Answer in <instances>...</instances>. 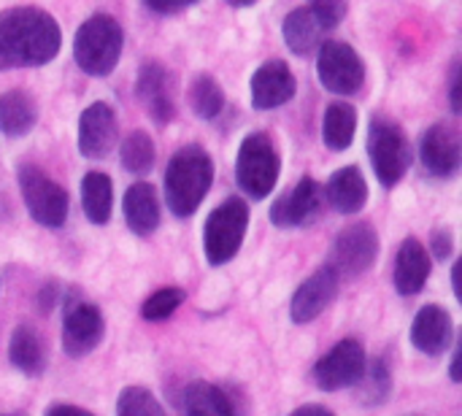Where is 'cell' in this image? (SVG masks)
<instances>
[{"label":"cell","mask_w":462,"mask_h":416,"mask_svg":"<svg viewBox=\"0 0 462 416\" xmlns=\"http://www.w3.org/2000/svg\"><path fill=\"white\" fill-rule=\"evenodd\" d=\"M60 22L35 5H14L0 11V70L41 68L60 54Z\"/></svg>","instance_id":"obj_1"},{"label":"cell","mask_w":462,"mask_h":416,"mask_svg":"<svg viewBox=\"0 0 462 416\" xmlns=\"http://www.w3.org/2000/svg\"><path fill=\"white\" fill-rule=\"evenodd\" d=\"M214 181V160L211 154L198 146H181L165 171V203L176 217H192L203 198L208 195Z\"/></svg>","instance_id":"obj_2"},{"label":"cell","mask_w":462,"mask_h":416,"mask_svg":"<svg viewBox=\"0 0 462 416\" xmlns=\"http://www.w3.org/2000/svg\"><path fill=\"white\" fill-rule=\"evenodd\" d=\"M122 27L114 16L108 14H95L87 22H81V27L76 30L73 38V60L76 65L89 73V76H108L119 57H122Z\"/></svg>","instance_id":"obj_3"},{"label":"cell","mask_w":462,"mask_h":416,"mask_svg":"<svg viewBox=\"0 0 462 416\" xmlns=\"http://www.w3.org/2000/svg\"><path fill=\"white\" fill-rule=\"evenodd\" d=\"M282 173V157L268 133H252L241 141L236 157V181L252 200H265Z\"/></svg>","instance_id":"obj_4"},{"label":"cell","mask_w":462,"mask_h":416,"mask_svg":"<svg viewBox=\"0 0 462 416\" xmlns=\"http://www.w3.org/2000/svg\"><path fill=\"white\" fill-rule=\"evenodd\" d=\"M249 230V206L241 198H227L219 203L206 225H203V252L211 265H225L230 263L246 238Z\"/></svg>","instance_id":"obj_5"},{"label":"cell","mask_w":462,"mask_h":416,"mask_svg":"<svg viewBox=\"0 0 462 416\" xmlns=\"http://www.w3.org/2000/svg\"><path fill=\"white\" fill-rule=\"evenodd\" d=\"M368 157L379 184L387 190L395 187L411 165V146L403 127H398L393 119L374 116L368 127Z\"/></svg>","instance_id":"obj_6"},{"label":"cell","mask_w":462,"mask_h":416,"mask_svg":"<svg viewBox=\"0 0 462 416\" xmlns=\"http://www.w3.org/2000/svg\"><path fill=\"white\" fill-rule=\"evenodd\" d=\"M19 190L27 206V214L43 227H62L68 219V192L51 181L41 168L22 165L19 168Z\"/></svg>","instance_id":"obj_7"},{"label":"cell","mask_w":462,"mask_h":416,"mask_svg":"<svg viewBox=\"0 0 462 416\" xmlns=\"http://www.w3.org/2000/svg\"><path fill=\"white\" fill-rule=\"evenodd\" d=\"M379 233L374 230L371 222H357L349 225L338 233L333 249H330V268L341 279H355L363 276L379 257Z\"/></svg>","instance_id":"obj_8"},{"label":"cell","mask_w":462,"mask_h":416,"mask_svg":"<svg viewBox=\"0 0 462 416\" xmlns=\"http://www.w3.org/2000/svg\"><path fill=\"white\" fill-rule=\"evenodd\" d=\"M317 73L328 92L355 95L365 84V65L360 54L344 41H325L317 57Z\"/></svg>","instance_id":"obj_9"},{"label":"cell","mask_w":462,"mask_h":416,"mask_svg":"<svg viewBox=\"0 0 462 416\" xmlns=\"http://www.w3.org/2000/svg\"><path fill=\"white\" fill-rule=\"evenodd\" d=\"M365 363L368 360H365L363 344L357 338H344L317 360L311 376H314V384L322 393H338V390L360 384Z\"/></svg>","instance_id":"obj_10"},{"label":"cell","mask_w":462,"mask_h":416,"mask_svg":"<svg viewBox=\"0 0 462 416\" xmlns=\"http://www.w3.org/2000/svg\"><path fill=\"white\" fill-rule=\"evenodd\" d=\"M103 333H106V322H103V314L95 303L76 300L65 309L62 349L68 357L79 360V357H87L89 352H95L103 341Z\"/></svg>","instance_id":"obj_11"},{"label":"cell","mask_w":462,"mask_h":416,"mask_svg":"<svg viewBox=\"0 0 462 416\" xmlns=\"http://www.w3.org/2000/svg\"><path fill=\"white\" fill-rule=\"evenodd\" d=\"M338 292V276L330 265L314 271L292 295L290 300V319L295 325H309L314 322L336 298Z\"/></svg>","instance_id":"obj_12"},{"label":"cell","mask_w":462,"mask_h":416,"mask_svg":"<svg viewBox=\"0 0 462 416\" xmlns=\"http://www.w3.org/2000/svg\"><path fill=\"white\" fill-rule=\"evenodd\" d=\"M116 143V114L108 103H92L79 116V152L87 160H103Z\"/></svg>","instance_id":"obj_13"},{"label":"cell","mask_w":462,"mask_h":416,"mask_svg":"<svg viewBox=\"0 0 462 416\" xmlns=\"http://www.w3.org/2000/svg\"><path fill=\"white\" fill-rule=\"evenodd\" d=\"M422 165L436 179H452L460 171V135L452 125L439 122L428 127L420 143Z\"/></svg>","instance_id":"obj_14"},{"label":"cell","mask_w":462,"mask_h":416,"mask_svg":"<svg viewBox=\"0 0 462 416\" xmlns=\"http://www.w3.org/2000/svg\"><path fill=\"white\" fill-rule=\"evenodd\" d=\"M298 81L287 62L271 60L260 65L252 76V106L257 111H271L295 97Z\"/></svg>","instance_id":"obj_15"},{"label":"cell","mask_w":462,"mask_h":416,"mask_svg":"<svg viewBox=\"0 0 462 416\" xmlns=\"http://www.w3.org/2000/svg\"><path fill=\"white\" fill-rule=\"evenodd\" d=\"M319 206H322V192H319V184L306 176L298 181V187L292 192H287L284 198H279L271 208V222L276 227H303L309 222L317 219L319 214Z\"/></svg>","instance_id":"obj_16"},{"label":"cell","mask_w":462,"mask_h":416,"mask_svg":"<svg viewBox=\"0 0 462 416\" xmlns=\"http://www.w3.org/2000/svg\"><path fill=\"white\" fill-rule=\"evenodd\" d=\"M455 341V322L447 309L441 306H425L411 322V344L428 355L441 357Z\"/></svg>","instance_id":"obj_17"},{"label":"cell","mask_w":462,"mask_h":416,"mask_svg":"<svg viewBox=\"0 0 462 416\" xmlns=\"http://www.w3.org/2000/svg\"><path fill=\"white\" fill-rule=\"evenodd\" d=\"M135 95L157 125H168L176 114L171 95V76L160 62H146L135 81Z\"/></svg>","instance_id":"obj_18"},{"label":"cell","mask_w":462,"mask_h":416,"mask_svg":"<svg viewBox=\"0 0 462 416\" xmlns=\"http://www.w3.org/2000/svg\"><path fill=\"white\" fill-rule=\"evenodd\" d=\"M430 279V254L417 238H406L395 257V290L403 298L420 295Z\"/></svg>","instance_id":"obj_19"},{"label":"cell","mask_w":462,"mask_h":416,"mask_svg":"<svg viewBox=\"0 0 462 416\" xmlns=\"http://www.w3.org/2000/svg\"><path fill=\"white\" fill-rule=\"evenodd\" d=\"M122 214L127 227L135 236H152L160 227V198L157 190L146 181H138L127 187L125 200H122Z\"/></svg>","instance_id":"obj_20"},{"label":"cell","mask_w":462,"mask_h":416,"mask_svg":"<svg viewBox=\"0 0 462 416\" xmlns=\"http://www.w3.org/2000/svg\"><path fill=\"white\" fill-rule=\"evenodd\" d=\"M328 200L338 214H357L368 203V184L360 168H338L328 181Z\"/></svg>","instance_id":"obj_21"},{"label":"cell","mask_w":462,"mask_h":416,"mask_svg":"<svg viewBox=\"0 0 462 416\" xmlns=\"http://www.w3.org/2000/svg\"><path fill=\"white\" fill-rule=\"evenodd\" d=\"M282 32H284V43L290 46V51H295L298 57H306L322 43V35L328 32V27L309 5H303V8H295L284 19Z\"/></svg>","instance_id":"obj_22"},{"label":"cell","mask_w":462,"mask_h":416,"mask_svg":"<svg viewBox=\"0 0 462 416\" xmlns=\"http://www.w3.org/2000/svg\"><path fill=\"white\" fill-rule=\"evenodd\" d=\"M8 360L24 376H41L46 371V349L32 325H19L8 341Z\"/></svg>","instance_id":"obj_23"},{"label":"cell","mask_w":462,"mask_h":416,"mask_svg":"<svg viewBox=\"0 0 462 416\" xmlns=\"http://www.w3.org/2000/svg\"><path fill=\"white\" fill-rule=\"evenodd\" d=\"M38 122V106L24 89H8L0 95V130L8 138L27 135Z\"/></svg>","instance_id":"obj_24"},{"label":"cell","mask_w":462,"mask_h":416,"mask_svg":"<svg viewBox=\"0 0 462 416\" xmlns=\"http://www.w3.org/2000/svg\"><path fill=\"white\" fill-rule=\"evenodd\" d=\"M357 133V111L352 103L336 100L325 108L322 119V138L330 152H346Z\"/></svg>","instance_id":"obj_25"},{"label":"cell","mask_w":462,"mask_h":416,"mask_svg":"<svg viewBox=\"0 0 462 416\" xmlns=\"http://www.w3.org/2000/svg\"><path fill=\"white\" fill-rule=\"evenodd\" d=\"M81 206L92 225H106L114 206V184L106 173L89 171L81 181Z\"/></svg>","instance_id":"obj_26"},{"label":"cell","mask_w":462,"mask_h":416,"mask_svg":"<svg viewBox=\"0 0 462 416\" xmlns=\"http://www.w3.org/2000/svg\"><path fill=\"white\" fill-rule=\"evenodd\" d=\"M184 411L187 416H236V409L225 390L208 382H195L184 393Z\"/></svg>","instance_id":"obj_27"},{"label":"cell","mask_w":462,"mask_h":416,"mask_svg":"<svg viewBox=\"0 0 462 416\" xmlns=\"http://www.w3.org/2000/svg\"><path fill=\"white\" fill-rule=\"evenodd\" d=\"M119 160H122L125 171H130V173H138V176L149 173L152 165H154V141H152V135L143 133V130H133L125 138L122 149H119Z\"/></svg>","instance_id":"obj_28"},{"label":"cell","mask_w":462,"mask_h":416,"mask_svg":"<svg viewBox=\"0 0 462 416\" xmlns=\"http://www.w3.org/2000/svg\"><path fill=\"white\" fill-rule=\"evenodd\" d=\"M189 106L200 119H217L225 108V92L211 76H198L189 87Z\"/></svg>","instance_id":"obj_29"},{"label":"cell","mask_w":462,"mask_h":416,"mask_svg":"<svg viewBox=\"0 0 462 416\" xmlns=\"http://www.w3.org/2000/svg\"><path fill=\"white\" fill-rule=\"evenodd\" d=\"M116 416H168L146 387H125L116 401Z\"/></svg>","instance_id":"obj_30"},{"label":"cell","mask_w":462,"mask_h":416,"mask_svg":"<svg viewBox=\"0 0 462 416\" xmlns=\"http://www.w3.org/2000/svg\"><path fill=\"white\" fill-rule=\"evenodd\" d=\"M363 382V401L368 406H382L393 390V376H390V368L384 360H376V363H365V371L360 376Z\"/></svg>","instance_id":"obj_31"},{"label":"cell","mask_w":462,"mask_h":416,"mask_svg":"<svg viewBox=\"0 0 462 416\" xmlns=\"http://www.w3.org/2000/svg\"><path fill=\"white\" fill-rule=\"evenodd\" d=\"M181 303H184V290L165 287V290H157L146 298V303L141 306V317L146 322H165L176 314V309Z\"/></svg>","instance_id":"obj_32"},{"label":"cell","mask_w":462,"mask_h":416,"mask_svg":"<svg viewBox=\"0 0 462 416\" xmlns=\"http://www.w3.org/2000/svg\"><path fill=\"white\" fill-rule=\"evenodd\" d=\"M309 8L322 19L328 30H333L346 14V0H309Z\"/></svg>","instance_id":"obj_33"},{"label":"cell","mask_w":462,"mask_h":416,"mask_svg":"<svg viewBox=\"0 0 462 416\" xmlns=\"http://www.w3.org/2000/svg\"><path fill=\"white\" fill-rule=\"evenodd\" d=\"M433 254L439 257V260H449L452 257V252H455V236H452V230L449 227H439V230H433Z\"/></svg>","instance_id":"obj_34"},{"label":"cell","mask_w":462,"mask_h":416,"mask_svg":"<svg viewBox=\"0 0 462 416\" xmlns=\"http://www.w3.org/2000/svg\"><path fill=\"white\" fill-rule=\"evenodd\" d=\"M143 3H146L152 11H157V14H176V11L192 5L195 0H143Z\"/></svg>","instance_id":"obj_35"},{"label":"cell","mask_w":462,"mask_h":416,"mask_svg":"<svg viewBox=\"0 0 462 416\" xmlns=\"http://www.w3.org/2000/svg\"><path fill=\"white\" fill-rule=\"evenodd\" d=\"M43 416H95L89 414V411H84V409H79V406H68V403H54V406H49Z\"/></svg>","instance_id":"obj_36"},{"label":"cell","mask_w":462,"mask_h":416,"mask_svg":"<svg viewBox=\"0 0 462 416\" xmlns=\"http://www.w3.org/2000/svg\"><path fill=\"white\" fill-rule=\"evenodd\" d=\"M290 416H336V414H333V411H328L325 406H314V403H311V406H300V409H295Z\"/></svg>","instance_id":"obj_37"},{"label":"cell","mask_w":462,"mask_h":416,"mask_svg":"<svg viewBox=\"0 0 462 416\" xmlns=\"http://www.w3.org/2000/svg\"><path fill=\"white\" fill-rule=\"evenodd\" d=\"M460 108H462V103H460V76L455 73V76H452V111H455V114H460Z\"/></svg>","instance_id":"obj_38"},{"label":"cell","mask_w":462,"mask_h":416,"mask_svg":"<svg viewBox=\"0 0 462 416\" xmlns=\"http://www.w3.org/2000/svg\"><path fill=\"white\" fill-rule=\"evenodd\" d=\"M460 363H462V352H460V347H455V355H452V368H449V376H452V382H455V384L460 382Z\"/></svg>","instance_id":"obj_39"},{"label":"cell","mask_w":462,"mask_h":416,"mask_svg":"<svg viewBox=\"0 0 462 416\" xmlns=\"http://www.w3.org/2000/svg\"><path fill=\"white\" fill-rule=\"evenodd\" d=\"M227 3H230L233 8H246V5H254L257 0H227Z\"/></svg>","instance_id":"obj_40"}]
</instances>
